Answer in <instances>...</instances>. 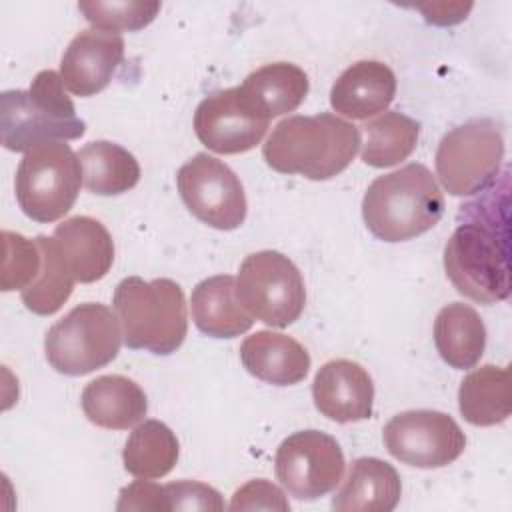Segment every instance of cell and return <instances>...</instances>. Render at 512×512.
<instances>
[{
    "instance_id": "obj_1",
    "label": "cell",
    "mask_w": 512,
    "mask_h": 512,
    "mask_svg": "<svg viewBox=\"0 0 512 512\" xmlns=\"http://www.w3.org/2000/svg\"><path fill=\"white\" fill-rule=\"evenodd\" d=\"M444 246V270L454 288L480 304L510 296V226L506 188L460 206L462 220Z\"/></svg>"
},
{
    "instance_id": "obj_2",
    "label": "cell",
    "mask_w": 512,
    "mask_h": 512,
    "mask_svg": "<svg viewBox=\"0 0 512 512\" xmlns=\"http://www.w3.org/2000/svg\"><path fill=\"white\" fill-rule=\"evenodd\" d=\"M360 144V130L336 114L288 116L274 126L262 156L280 174L330 180L350 166Z\"/></svg>"
},
{
    "instance_id": "obj_3",
    "label": "cell",
    "mask_w": 512,
    "mask_h": 512,
    "mask_svg": "<svg viewBox=\"0 0 512 512\" xmlns=\"http://www.w3.org/2000/svg\"><path fill=\"white\" fill-rule=\"evenodd\" d=\"M442 214V190L422 164L378 176L362 198L366 228L384 242L412 240L434 228Z\"/></svg>"
},
{
    "instance_id": "obj_4",
    "label": "cell",
    "mask_w": 512,
    "mask_h": 512,
    "mask_svg": "<svg viewBox=\"0 0 512 512\" xmlns=\"http://www.w3.org/2000/svg\"><path fill=\"white\" fill-rule=\"evenodd\" d=\"M86 132L58 72L42 70L28 90L0 96V134L6 150L28 152L44 142L76 140Z\"/></svg>"
},
{
    "instance_id": "obj_5",
    "label": "cell",
    "mask_w": 512,
    "mask_h": 512,
    "mask_svg": "<svg viewBox=\"0 0 512 512\" xmlns=\"http://www.w3.org/2000/svg\"><path fill=\"white\" fill-rule=\"evenodd\" d=\"M114 308L128 348L168 356L186 338L188 316L184 292L170 278H124L114 290Z\"/></svg>"
},
{
    "instance_id": "obj_6",
    "label": "cell",
    "mask_w": 512,
    "mask_h": 512,
    "mask_svg": "<svg viewBox=\"0 0 512 512\" xmlns=\"http://www.w3.org/2000/svg\"><path fill=\"white\" fill-rule=\"evenodd\" d=\"M120 320L100 302H84L54 322L44 338L48 364L66 376H84L110 364L122 344Z\"/></svg>"
},
{
    "instance_id": "obj_7",
    "label": "cell",
    "mask_w": 512,
    "mask_h": 512,
    "mask_svg": "<svg viewBox=\"0 0 512 512\" xmlns=\"http://www.w3.org/2000/svg\"><path fill=\"white\" fill-rule=\"evenodd\" d=\"M82 184L78 154L66 142H44L24 154L14 190L22 212L34 222L60 220L76 202Z\"/></svg>"
},
{
    "instance_id": "obj_8",
    "label": "cell",
    "mask_w": 512,
    "mask_h": 512,
    "mask_svg": "<svg viewBox=\"0 0 512 512\" xmlns=\"http://www.w3.org/2000/svg\"><path fill=\"white\" fill-rule=\"evenodd\" d=\"M236 294L252 318L272 328H286L296 322L306 304L300 270L276 250H260L244 258L236 278Z\"/></svg>"
},
{
    "instance_id": "obj_9",
    "label": "cell",
    "mask_w": 512,
    "mask_h": 512,
    "mask_svg": "<svg viewBox=\"0 0 512 512\" xmlns=\"http://www.w3.org/2000/svg\"><path fill=\"white\" fill-rule=\"evenodd\" d=\"M504 136L490 118H474L452 128L438 144L436 174L452 196L484 192L498 176Z\"/></svg>"
},
{
    "instance_id": "obj_10",
    "label": "cell",
    "mask_w": 512,
    "mask_h": 512,
    "mask_svg": "<svg viewBox=\"0 0 512 512\" xmlns=\"http://www.w3.org/2000/svg\"><path fill=\"white\" fill-rule=\"evenodd\" d=\"M176 184L186 208L216 230L244 224L248 204L240 178L222 160L200 152L180 166Z\"/></svg>"
},
{
    "instance_id": "obj_11",
    "label": "cell",
    "mask_w": 512,
    "mask_h": 512,
    "mask_svg": "<svg viewBox=\"0 0 512 512\" xmlns=\"http://www.w3.org/2000/svg\"><path fill=\"white\" fill-rule=\"evenodd\" d=\"M344 452L336 438L320 430H300L276 450V478L298 500H318L332 492L344 474Z\"/></svg>"
},
{
    "instance_id": "obj_12",
    "label": "cell",
    "mask_w": 512,
    "mask_h": 512,
    "mask_svg": "<svg viewBox=\"0 0 512 512\" xmlns=\"http://www.w3.org/2000/svg\"><path fill=\"white\" fill-rule=\"evenodd\" d=\"M382 440L390 456L416 468L448 466L466 448L462 428L438 410H406L392 416Z\"/></svg>"
},
{
    "instance_id": "obj_13",
    "label": "cell",
    "mask_w": 512,
    "mask_h": 512,
    "mask_svg": "<svg viewBox=\"0 0 512 512\" xmlns=\"http://www.w3.org/2000/svg\"><path fill=\"white\" fill-rule=\"evenodd\" d=\"M268 122L244 98L240 86L208 94L194 112L198 140L216 154H242L258 146Z\"/></svg>"
},
{
    "instance_id": "obj_14",
    "label": "cell",
    "mask_w": 512,
    "mask_h": 512,
    "mask_svg": "<svg viewBox=\"0 0 512 512\" xmlns=\"http://www.w3.org/2000/svg\"><path fill=\"white\" fill-rule=\"evenodd\" d=\"M124 60L120 34L88 28L78 32L60 60V78L68 92L80 98L102 92Z\"/></svg>"
},
{
    "instance_id": "obj_15",
    "label": "cell",
    "mask_w": 512,
    "mask_h": 512,
    "mask_svg": "<svg viewBox=\"0 0 512 512\" xmlns=\"http://www.w3.org/2000/svg\"><path fill=\"white\" fill-rule=\"evenodd\" d=\"M312 398L328 420L348 424L372 416L374 382L366 368L352 360H330L314 376Z\"/></svg>"
},
{
    "instance_id": "obj_16",
    "label": "cell",
    "mask_w": 512,
    "mask_h": 512,
    "mask_svg": "<svg viewBox=\"0 0 512 512\" xmlns=\"http://www.w3.org/2000/svg\"><path fill=\"white\" fill-rule=\"evenodd\" d=\"M396 94V76L380 60H360L348 66L332 84L330 106L352 120L384 112Z\"/></svg>"
},
{
    "instance_id": "obj_17",
    "label": "cell",
    "mask_w": 512,
    "mask_h": 512,
    "mask_svg": "<svg viewBox=\"0 0 512 512\" xmlns=\"http://www.w3.org/2000/svg\"><path fill=\"white\" fill-rule=\"evenodd\" d=\"M68 270L76 282H96L108 274L114 262V242L102 222L90 216H72L54 228Z\"/></svg>"
},
{
    "instance_id": "obj_18",
    "label": "cell",
    "mask_w": 512,
    "mask_h": 512,
    "mask_svg": "<svg viewBox=\"0 0 512 512\" xmlns=\"http://www.w3.org/2000/svg\"><path fill=\"white\" fill-rule=\"evenodd\" d=\"M240 360L252 376L274 386L298 384L310 370L308 350L292 336L272 330L246 336L240 346Z\"/></svg>"
},
{
    "instance_id": "obj_19",
    "label": "cell",
    "mask_w": 512,
    "mask_h": 512,
    "mask_svg": "<svg viewBox=\"0 0 512 512\" xmlns=\"http://www.w3.org/2000/svg\"><path fill=\"white\" fill-rule=\"evenodd\" d=\"M80 404L92 424L108 430L132 428L148 412V400L140 384L120 374H104L88 382Z\"/></svg>"
},
{
    "instance_id": "obj_20",
    "label": "cell",
    "mask_w": 512,
    "mask_h": 512,
    "mask_svg": "<svg viewBox=\"0 0 512 512\" xmlns=\"http://www.w3.org/2000/svg\"><path fill=\"white\" fill-rule=\"evenodd\" d=\"M396 468L380 458H356L342 488L332 498L336 512H390L400 500Z\"/></svg>"
},
{
    "instance_id": "obj_21",
    "label": "cell",
    "mask_w": 512,
    "mask_h": 512,
    "mask_svg": "<svg viewBox=\"0 0 512 512\" xmlns=\"http://www.w3.org/2000/svg\"><path fill=\"white\" fill-rule=\"evenodd\" d=\"M190 310L196 328L212 338H234L254 324V318L238 300L236 280L228 274L198 282L192 290Z\"/></svg>"
},
{
    "instance_id": "obj_22",
    "label": "cell",
    "mask_w": 512,
    "mask_h": 512,
    "mask_svg": "<svg viewBox=\"0 0 512 512\" xmlns=\"http://www.w3.org/2000/svg\"><path fill=\"white\" fill-rule=\"evenodd\" d=\"M308 88L306 72L290 62L264 64L240 84L244 98L266 120L294 112L304 102Z\"/></svg>"
},
{
    "instance_id": "obj_23",
    "label": "cell",
    "mask_w": 512,
    "mask_h": 512,
    "mask_svg": "<svg viewBox=\"0 0 512 512\" xmlns=\"http://www.w3.org/2000/svg\"><path fill=\"white\" fill-rule=\"evenodd\" d=\"M434 344L442 360L456 368H474L486 348V326L480 314L464 304H446L434 320Z\"/></svg>"
},
{
    "instance_id": "obj_24",
    "label": "cell",
    "mask_w": 512,
    "mask_h": 512,
    "mask_svg": "<svg viewBox=\"0 0 512 512\" xmlns=\"http://www.w3.org/2000/svg\"><path fill=\"white\" fill-rule=\"evenodd\" d=\"M458 408L474 426H494L512 412L510 374L506 368L484 364L472 370L458 388Z\"/></svg>"
},
{
    "instance_id": "obj_25",
    "label": "cell",
    "mask_w": 512,
    "mask_h": 512,
    "mask_svg": "<svg viewBox=\"0 0 512 512\" xmlns=\"http://www.w3.org/2000/svg\"><path fill=\"white\" fill-rule=\"evenodd\" d=\"M82 184L98 196H116L132 190L140 180V164L126 148L108 140L88 142L78 152Z\"/></svg>"
},
{
    "instance_id": "obj_26",
    "label": "cell",
    "mask_w": 512,
    "mask_h": 512,
    "mask_svg": "<svg viewBox=\"0 0 512 512\" xmlns=\"http://www.w3.org/2000/svg\"><path fill=\"white\" fill-rule=\"evenodd\" d=\"M180 446L176 434L160 420H144L128 436L122 460L126 472L136 478H162L178 462Z\"/></svg>"
},
{
    "instance_id": "obj_27",
    "label": "cell",
    "mask_w": 512,
    "mask_h": 512,
    "mask_svg": "<svg viewBox=\"0 0 512 512\" xmlns=\"http://www.w3.org/2000/svg\"><path fill=\"white\" fill-rule=\"evenodd\" d=\"M366 140L362 144V160L374 168H388L406 160L420 134V124L402 112H384L366 122Z\"/></svg>"
},
{
    "instance_id": "obj_28",
    "label": "cell",
    "mask_w": 512,
    "mask_h": 512,
    "mask_svg": "<svg viewBox=\"0 0 512 512\" xmlns=\"http://www.w3.org/2000/svg\"><path fill=\"white\" fill-rule=\"evenodd\" d=\"M42 248V268L36 280L20 292L24 306L40 316H50L62 308L74 290V276L62 258L56 240L50 236H36Z\"/></svg>"
},
{
    "instance_id": "obj_29",
    "label": "cell",
    "mask_w": 512,
    "mask_h": 512,
    "mask_svg": "<svg viewBox=\"0 0 512 512\" xmlns=\"http://www.w3.org/2000/svg\"><path fill=\"white\" fill-rule=\"evenodd\" d=\"M78 10L98 30L106 32H136L146 28L160 12V2L122 0V2H78Z\"/></svg>"
},
{
    "instance_id": "obj_30",
    "label": "cell",
    "mask_w": 512,
    "mask_h": 512,
    "mask_svg": "<svg viewBox=\"0 0 512 512\" xmlns=\"http://www.w3.org/2000/svg\"><path fill=\"white\" fill-rule=\"evenodd\" d=\"M4 264H2V280L0 288L4 292L10 290H26L42 268V248L38 240H30L22 234L4 230Z\"/></svg>"
},
{
    "instance_id": "obj_31",
    "label": "cell",
    "mask_w": 512,
    "mask_h": 512,
    "mask_svg": "<svg viewBox=\"0 0 512 512\" xmlns=\"http://www.w3.org/2000/svg\"><path fill=\"white\" fill-rule=\"evenodd\" d=\"M170 510H224L218 490L194 480H178L164 486Z\"/></svg>"
},
{
    "instance_id": "obj_32",
    "label": "cell",
    "mask_w": 512,
    "mask_h": 512,
    "mask_svg": "<svg viewBox=\"0 0 512 512\" xmlns=\"http://www.w3.org/2000/svg\"><path fill=\"white\" fill-rule=\"evenodd\" d=\"M230 510H290V504L284 496V492L264 480V478H256L246 482L242 488H238L232 496L230 502Z\"/></svg>"
},
{
    "instance_id": "obj_33",
    "label": "cell",
    "mask_w": 512,
    "mask_h": 512,
    "mask_svg": "<svg viewBox=\"0 0 512 512\" xmlns=\"http://www.w3.org/2000/svg\"><path fill=\"white\" fill-rule=\"evenodd\" d=\"M116 510H154L168 512L170 502L164 486L150 482L148 478L136 480L120 490V500Z\"/></svg>"
},
{
    "instance_id": "obj_34",
    "label": "cell",
    "mask_w": 512,
    "mask_h": 512,
    "mask_svg": "<svg viewBox=\"0 0 512 512\" xmlns=\"http://www.w3.org/2000/svg\"><path fill=\"white\" fill-rule=\"evenodd\" d=\"M472 8V4H432V6H418L420 12L426 14V20L432 24L448 26L456 24L466 18V12Z\"/></svg>"
}]
</instances>
